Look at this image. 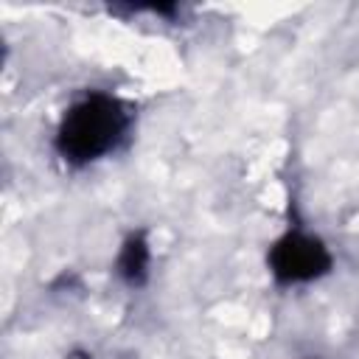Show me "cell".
<instances>
[{"mask_svg":"<svg viewBox=\"0 0 359 359\" xmlns=\"http://www.w3.org/2000/svg\"><path fill=\"white\" fill-rule=\"evenodd\" d=\"M146 266H149V247L140 236H132L118 258V272L129 280V283H140L146 278Z\"/></svg>","mask_w":359,"mask_h":359,"instance_id":"cell-3","label":"cell"},{"mask_svg":"<svg viewBox=\"0 0 359 359\" xmlns=\"http://www.w3.org/2000/svg\"><path fill=\"white\" fill-rule=\"evenodd\" d=\"M331 255L320 238L306 233H286L269 250V269L280 283H303L325 275Z\"/></svg>","mask_w":359,"mask_h":359,"instance_id":"cell-2","label":"cell"},{"mask_svg":"<svg viewBox=\"0 0 359 359\" xmlns=\"http://www.w3.org/2000/svg\"><path fill=\"white\" fill-rule=\"evenodd\" d=\"M129 123L121 101L104 93H90L76 101L56 132V149L70 163H90L112 151Z\"/></svg>","mask_w":359,"mask_h":359,"instance_id":"cell-1","label":"cell"}]
</instances>
